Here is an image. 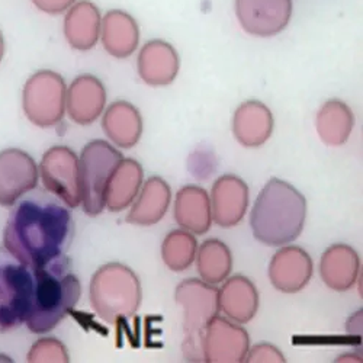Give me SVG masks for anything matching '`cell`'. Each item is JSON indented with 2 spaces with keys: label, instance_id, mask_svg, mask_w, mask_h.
Here are the masks:
<instances>
[{
  "label": "cell",
  "instance_id": "cell-1",
  "mask_svg": "<svg viewBox=\"0 0 363 363\" xmlns=\"http://www.w3.org/2000/svg\"><path fill=\"white\" fill-rule=\"evenodd\" d=\"M74 221L66 203L43 192L13 203L5 233V247L28 267H40L66 256Z\"/></svg>",
  "mask_w": 363,
  "mask_h": 363
},
{
  "label": "cell",
  "instance_id": "cell-2",
  "mask_svg": "<svg viewBox=\"0 0 363 363\" xmlns=\"http://www.w3.org/2000/svg\"><path fill=\"white\" fill-rule=\"evenodd\" d=\"M307 201L295 186L270 179L259 194L250 216L253 235L272 247L291 245L304 230Z\"/></svg>",
  "mask_w": 363,
  "mask_h": 363
},
{
  "label": "cell",
  "instance_id": "cell-3",
  "mask_svg": "<svg viewBox=\"0 0 363 363\" xmlns=\"http://www.w3.org/2000/svg\"><path fill=\"white\" fill-rule=\"evenodd\" d=\"M33 278V302L25 324L35 335H44L77 306L82 288L66 256L34 267Z\"/></svg>",
  "mask_w": 363,
  "mask_h": 363
},
{
  "label": "cell",
  "instance_id": "cell-4",
  "mask_svg": "<svg viewBox=\"0 0 363 363\" xmlns=\"http://www.w3.org/2000/svg\"><path fill=\"white\" fill-rule=\"evenodd\" d=\"M90 304L106 323L133 317L141 306V284L135 272L121 263H108L90 281Z\"/></svg>",
  "mask_w": 363,
  "mask_h": 363
},
{
  "label": "cell",
  "instance_id": "cell-5",
  "mask_svg": "<svg viewBox=\"0 0 363 363\" xmlns=\"http://www.w3.org/2000/svg\"><path fill=\"white\" fill-rule=\"evenodd\" d=\"M174 299L184 308V356L189 362H203L206 327L220 314L218 289L202 279H186L177 285Z\"/></svg>",
  "mask_w": 363,
  "mask_h": 363
},
{
  "label": "cell",
  "instance_id": "cell-6",
  "mask_svg": "<svg viewBox=\"0 0 363 363\" xmlns=\"http://www.w3.org/2000/svg\"><path fill=\"white\" fill-rule=\"evenodd\" d=\"M33 269L19 262L5 246L0 247V333L26 321L33 302Z\"/></svg>",
  "mask_w": 363,
  "mask_h": 363
},
{
  "label": "cell",
  "instance_id": "cell-7",
  "mask_svg": "<svg viewBox=\"0 0 363 363\" xmlns=\"http://www.w3.org/2000/svg\"><path fill=\"white\" fill-rule=\"evenodd\" d=\"M123 155L112 144L95 140L86 144L79 157L82 182V206L90 217L99 216L106 208V189L109 179Z\"/></svg>",
  "mask_w": 363,
  "mask_h": 363
},
{
  "label": "cell",
  "instance_id": "cell-8",
  "mask_svg": "<svg viewBox=\"0 0 363 363\" xmlns=\"http://www.w3.org/2000/svg\"><path fill=\"white\" fill-rule=\"evenodd\" d=\"M67 86L52 70H40L28 79L22 90V108L26 118L40 128L57 125L66 113Z\"/></svg>",
  "mask_w": 363,
  "mask_h": 363
},
{
  "label": "cell",
  "instance_id": "cell-9",
  "mask_svg": "<svg viewBox=\"0 0 363 363\" xmlns=\"http://www.w3.org/2000/svg\"><path fill=\"white\" fill-rule=\"evenodd\" d=\"M43 184L69 208L82 205L80 164L74 151L65 145L50 148L40 163Z\"/></svg>",
  "mask_w": 363,
  "mask_h": 363
},
{
  "label": "cell",
  "instance_id": "cell-10",
  "mask_svg": "<svg viewBox=\"0 0 363 363\" xmlns=\"http://www.w3.org/2000/svg\"><path fill=\"white\" fill-rule=\"evenodd\" d=\"M235 15L247 34L275 37L291 21L292 0H235Z\"/></svg>",
  "mask_w": 363,
  "mask_h": 363
},
{
  "label": "cell",
  "instance_id": "cell-11",
  "mask_svg": "<svg viewBox=\"0 0 363 363\" xmlns=\"http://www.w3.org/2000/svg\"><path fill=\"white\" fill-rule=\"evenodd\" d=\"M250 349L247 331L227 318L217 315L206 327L202 352L203 362L238 363L245 362Z\"/></svg>",
  "mask_w": 363,
  "mask_h": 363
},
{
  "label": "cell",
  "instance_id": "cell-12",
  "mask_svg": "<svg viewBox=\"0 0 363 363\" xmlns=\"http://www.w3.org/2000/svg\"><path fill=\"white\" fill-rule=\"evenodd\" d=\"M38 167L26 151L8 148L0 151V205L12 206L38 184Z\"/></svg>",
  "mask_w": 363,
  "mask_h": 363
},
{
  "label": "cell",
  "instance_id": "cell-13",
  "mask_svg": "<svg viewBox=\"0 0 363 363\" xmlns=\"http://www.w3.org/2000/svg\"><path fill=\"white\" fill-rule=\"evenodd\" d=\"M313 270V260L304 249L285 246L270 260L269 279L278 291L296 294L308 285Z\"/></svg>",
  "mask_w": 363,
  "mask_h": 363
},
{
  "label": "cell",
  "instance_id": "cell-14",
  "mask_svg": "<svg viewBox=\"0 0 363 363\" xmlns=\"http://www.w3.org/2000/svg\"><path fill=\"white\" fill-rule=\"evenodd\" d=\"M211 213L213 221L230 228L245 218L249 205V186L235 174H224L211 191Z\"/></svg>",
  "mask_w": 363,
  "mask_h": 363
},
{
  "label": "cell",
  "instance_id": "cell-15",
  "mask_svg": "<svg viewBox=\"0 0 363 363\" xmlns=\"http://www.w3.org/2000/svg\"><path fill=\"white\" fill-rule=\"evenodd\" d=\"M106 105V90L104 83L92 76L76 77L67 87L66 112L79 125H89L102 115Z\"/></svg>",
  "mask_w": 363,
  "mask_h": 363
},
{
  "label": "cell",
  "instance_id": "cell-16",
  "mask_svg": "<svg viewBox=\"0 0 363 363\" xmlns=\"http://www.w3.org/2000/svg\"><path fill=\"white\" fill-rule=\"evenodd\" d=\"M179 55L163 40L148 41L140 51L137 69L141 80L150 86H167L179 73Z\"/></svg>",
  "mask_w": 363,
  "mask_h": 363
},
{
  "label": "cell",
  "instance_id": "cell-17",
  "mask_svg": "<svg viewBox=\"0 0 363 363\" xmlns=\"http://www.w3.org/2000/svg\"><path fill=\"white\" fill-rule=\"evenodd\" d=\"M274 131V115L259 101L241 104L233 116V134L245 147L255 148L263 145Z\"/></svg>",
  "mask_w": 363,
  "mask_h": 363
},
{
  "label": "cell",
  "instance_id": "cell-18",
  "mask_svg": "<svg viewBox=\"0 0 363 363\" xmlns=\"http://www.w3.org/2000/svg\"><path fill=\"white\" fill-rule=\"evenodd\" d=\"M218 306L227 318L237 324H246L255 318L259 310V292L255 284L243 277L227 278L218 289Z\"/></svg>",
  "mask_w": 363,
  "mask_h": 363
},
{
  "label": "cell",
  "instance_id": "cell-19",
  "mask_svg": "<svg viewBox=\"0 0 363 363\" xmlns=\"http://www.w3.org/2000/svg\"><path fill=\"white\" fill-rule=\"evenodd\" d=\"M173 217L176 223L189 233L202 235L213 225L211 199L208 192L195 185L182 188L174 199Z\"/></svg>",
  "mask_w": 363,
  "mask_h": 363
},
{
  "label": "cell",
  "instance_id": "cell-20",
  "mask_svg": "<svg viewBox=\"0 0 363 363\" xmlns=\"http://www.w3.org/2000/svg\"><path fill=\"white\" fill-rule=\"evenodd\" d=\"M101 26L102 16L98 6L89 0H80L66 13L65 35L70 47L79 51H87L99 41Z\"/></svg>",
  "mask_w": 363,
  "mask_h": 363
},
{
  "label": "cell",
  "instance_id": "cell-21",
  "mask_svg": "<svg viewBox=\"0 0 363 363\" xmlns=\"http://www.w3.org/2000/svg\"><path fill=\"white\" fill-rule=\"evenodd\" d=\"M101 40L108 54L115 58H127L137 50L140 43L138 23L128 12L109 11L102 18Z\"/></svg>",
  "mask_w": 363,
  "mask_h": 363
},
{
  "label": "cell",
  "instance_id": "cell-22",
  "mask_svg": "<svg viewBox=\"0 0 363 363\" xmlns=\"http://www.w3.org/2000/svg\"><path fill=\"white\" fill-rule=\"evenodd\" d=\"M170 199L172 191L167 182L159 176L150 177L134 199L127 221L134 225L157 224L169 209Z\"/></svg>",
  "mask_w": 363,
  "mask_h": 363
},
{
  "label": "cell",
  "instance_id": "cell-23",
  "mask_svg": "<svg viewBox=\"0 0 363 363\" xmlns=\"http://www.w3.org/2000/svg\"><path fill=\"white\" fill-rule=\"evenodd\" d=\"M359 267L360 260L354 249L347 245H333L321 257L320 272L330 289L345 292L356 284Z\"/></svg>",
  "mask_w": 363,
  "mask_h": 363
},
{
  "label": "cell",
  "instance_id": "cell-24",
  "mask_svg": "<svg viewBox=\"0 0 363 363\" xmlns=\"http://www.w3.org/2000/svg\"><path fill=\"white\" fill-rule=\"evenodd\" d=\"M102 128L115 145L121 148H131L141 138L143 118L133 104L118 101L109 105L105 111Z\"/></svg>",
  "mask_w": 363,
  "mask_h": 363
},
{
  "label": "cell",
  "instance_id": "cell-25",
  "mask_svg": "<svg viewBox=\"0 0 363 363\" xmlns=\"http://www.w3.org/2000/svg\"><path fill=\"white\" fill-rule=\"evenodd\" d=\"M143 167L133 159H123L112 173L106 189V209L112 213L127 209L143 186Z\"/></svg>",
  "mask_w": 363,
  "mask_h": 363
},
{
  "label": "cell",
  "instance_id": "cell-26",
  "mask_svg": "<svg viewBox=\"0 0 363 363\" xmlns=\"http://www.w3.org/2000/svg\"><path fill=\"white\" fill-rule=\"evenodd\" d=\"M354 118L352 109L339 99L325 102L315 116V128L327 145H343L353 130Z\"/></svg>",
  "mask_w": 363,
  "mask_h": 363
},
{
  "label": "cell",
  "instance_id": "cell-27",
  "mask_svg": "<svg viewBox=\"0 0 363 363\" xmlns=\"http://www.w3.org/2000/svg\"><path fill=\"white\" fill-rule=\"evenodd\" d=\"M195 259L199 278L209 285L224 282L231 274L233 255L221 240L211 238L203 241Z\"/></svg>",
  "mask_w": 363,
  "mask_h": 363
},
{
  "label": "cell",
  "instance_id": "cell-28",
  "mask_svg": "<svg viewBox=\"0 0 363 363\" xmlns=\"http://www.w3.org/2000/svg\"><path fill=\"white\" fill-rule=\"evenodd\" d=\"M198 252L196 238L186 230L170 231L162 245L164 264L173 272H184L194 263Z\"/></svg>",
  "mask_w": 363,
  "mask_h": 363
},
{
  "label": "cell",
  "instance_id": "cell-29",
  "mask_svg": "<svg viewBox=\"0 0 363 363\" xmlns=\"http://www.w3.org/2000/svg\"><path fill=\"white\" fill-rule=\"evenodd\" d=\"M28 362H70L66 346L52 337L38 340L28 353Z\"/></svg>",
  "mask_w": 363,
  "mask_h": 363
},
{
  "label": "cell",
  "instance_id": "cell-30",
  "mask_svg": "<svg viewBox=\"0 0 363 363\" xmlns=\"http://www.w3.org/2000/svg\"><path fill=\"white\" fill-rule=\"evenodd\" d=\"M245 362L250 363H260V362H275V363H284L285 356L281 353L278 347L269 343H260L256 345L253 349H249V353L246 356Z\"/></svg>",
  "mask_w": 363,
  "mask_h": 363
},
{
  "label": "cell",
  "instance_id": "cell-31",
  "mask_svg": "<svg viewBox=\"0 0 363 363\" xmlns=\"http://www.w3.org/2000/svg\"><path fill=\"white\" fill-rule=\"evenodd\" d=\"M77 0H33L37 9L48 15H58L67 12Z\"/></svg>",
  "mask_w": 363,
  "mask_h": 363
},
{
  "label": "cell",
  "instance_id": "cell-32",
  "mask_svg": "<svg viewBox=\"0 0 363 363\" xmlns=\"http://www.w3.org/2000/svg\"><path fill=\"white\" fill-rule=\"evenodd\" d=\"M4 52H5V41H4V35H2V31H0V63H2Z\"/></svg>",
  "mask_w": 363,
  "mask_h": 363
}]
</instances>
